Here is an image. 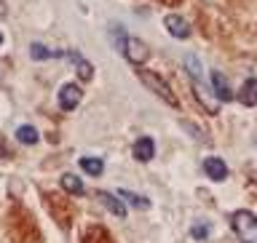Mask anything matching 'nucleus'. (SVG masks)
<instances>
[{
    "label": "nucleus",
    "mask_w": 257,
    "mask_h": 243,
    "mask_svg": "<svg viewBox=\"0 0 257 243\" xmlns=\"http://www.w3.org/2000/svg\"><path fill=\"white\" fill-rule=\"evenodd\" d=\"M230 227L241 238V243H257V216L246 208H238L230 216Z\"/></svg>",
    "instance_id": "obj_1"
},
{
    "label": "nucleus",
    "mask_w": 257,
    "mask_h": 243,
    "mask_svg": "<svg viewBox=\"0 0 257 243\" xmlns=\"http://www.w3.org/2000/svg\"><path fill=\"white\" fill-rule=\"evenodd\" d=\"M118 35V48H120V54L126 56L132 64H145L148 62V56H150V48H148V43L145 40H140V38H132V35H120V32H115Z\"/></svg>",
    "instance_id": "obj_2"
},
{
    "label": "nucleus",
    "mask_w": 257,
    "mask_h": 243,
    "mask_svg": "<svg viewBox=\"0 0 257 243\" xmlns=\"http://www.w3.org/2000/svg\"><path fill=\"white\" fill-rule=\"evenodd\" d=\"M140 78H142V83L150 88L156 96H161L166 104H172V107H177V96H174V91L169 88V83L166 80H161L156 72H148V70H140Z\"/></svg>",
    "instance_id": "obj_3"
},
{
    "label": "nucleus",
    "mask_w": 257,
    "mask_h": 243,
    "mask_svg": "<svg viewBox=\"0 0 257 243\" xmlns=\"http://www.w3.org/2000/svg\"><path fill=\"white\" fill-rule=\"evenodd\" d=\"M193 94H196V99L204 104V110L209 115H217V107H220V99L214 96V91H209L204 86V80L201 78H193Z\"/></svg>",
    "instance_id": "obj_4"
},
{
    "label": "nucleus",
    "mask_w": 257,
    "mask_h": 243,
    "mask_svg": "<svg viewBox=\"0 0 257 243\" xmlns=\"http://www.w3.org/2000/svg\"><path fill=\"white\" fill-rule=\"evenodd\" d=\"M80 96H83V91H80L78 83H64L59 88V107L62 110H75L80 104Z\"/></svg>",
    "instance_id": "obj_5"
},
{
    "label": "nucleus",
    "mask_w": 257,
    "mask_h": 243,
    "mask_svg": "<svg viewBox=\"0 0 257 243\" xmlns=\"http://www.w3.org/2000/svg\"><path fill=\"white\" fill-rule=\"evenodd\" d=\"M164 24H166V30H169V35H172V38H180V40L190 38V24L185 22L182 16H177V14H169Z\"/></svg>",
    "instance_id": "obj_6"
},
{
    "label": "nucleus",
    "mask_w": 257,
    "mask_h": 243,
    "mask_svg": "<svg viewBox=\"0 0 257 243\" xmlns=\"http://www.w3.org/2000/svg\"><path fill=\"white\" fill-rule=\"evenodd\" d=\"M134 158L137 160H142V163H148V160H153V155H156V142L150 139V136H140V139L134 142Z\"/></svg>",
    "instance_id": "obj_7"
},
{
    "label": "nucleus",
    "mask_w": 257,
    "mask_h": 243,
    "mask_svg": "<svg viewBox=\"0 0 257 243\" xmlns=\"http://www.w3.org/2000/svg\"><path fill=\"white\" fill-rule=\"evenodd\" d=\"M204 174L214 182H222L225 176H228V166H225L222 158H206L204 160Z\"/></svg>",
    "instance_id": "obj_8"
},
{
    "label": "nucleus",
    "mask_w": 257,
    "mask_h": 243,
    "mask_svg": "<svg viewBox=\"0 0 257 243\" xmlns=\"http://www.w3.org/2000/svg\"><path fill=\"white\" fill-rule=\"evenodd\" d=\"M212 91H214V96L220 102H233V91H230V86H228V80H225V75L222 72H212Z\"/></svg>",
    "instance_id": "obj_9"
},
{
    "label": "nucleus",
    "mask_w": 257,
    "mask_h": 243,
    "mask_svg": "<svg viewBox=\"0 0 257 243\" xmlns=\"http://www.w3.org/2000/svg\"><path fill=\"white\" fill-rule=\"evenodd\" d=\"M238 102L246 107H257V78H249L238 91Z\"/></svg>",
    "instance_id": "obj_10"
},
{
    "label": "nucleus",
    "mask_w": 257,
    "mask_h": 243,
    "mask_svg": "<svg viewBox=\"0 0 257 243\" xmlns=\"http://www.w3.org/2000/svg\"><path fill=\"white\" fill-rule=\"evenodd\" d=\"M96 198L102 200V206L107 208V211H112L115 216H126V206L120 203V200H118L115 195H112V192H99V195H96Z\"/></svg>",
    "instance_id": "obj_11"
},
{
    "label": "nucleus",
    "mask_w": 257,
    "mask_h": 243,
    "mask_svg": "<svg viewBox=\"0 0 257 243\" xmlns=\"http://www.w3.org/2000/svg\"><path fill=\"white\" fill-rule=\"evenodd\" d=\"M62 187L67 190V192H72V195H83V190H86L83 182H80L75 174H64L62 176Z\"/></svg>",
    "instance_id": "obj_12"
},
{
    "label": "nucleus",
    "mask_w": 257,
    "mask_h": 243,
    "mask_svg": "<svg viewBox=\"0 0 257 243\" xmlns=\"http://www.w3.org/2000/svg\"><path fill=\"white\" fill-rule=\"evenodd\" d=\"M16 139L22 144H38V128L35 126H19L16 128Z\"/></svg>",
    "instance_id": "obj_13"
},
{
    "label": "nucleus",
    "mask_w": 257,
    "mask_h": 243,
    "mask_svg": "<svg viewBox=\"0 0 257 243\" xmlns=\"http://www.w3.org/2000/svg\"><path fill=\"white\" fill-rule=\"evenodd\" d=\"M80 168H83L88 176H99L104 171V163L99 158H80Z\"/></svg>",
    "instance_id": "obj_14"
},
{
    "label": "nucleus",
    "mask_w": 257,
    "mask_h": 243,
    "mask_svg": "<svg viewBox=\"0 0 257 243\" xmlns=\"http://www.w3.org/2000/svg\"><path fill=\"white\" fill-rule=\"evenodd\" d=\"M30 56H32L35 62H43V59H54V56H64V54L48 51L46 46H40V43H32V46H30Z\"/></svg>",
    "instance_id": "obj_15"
},
{
    "label": "nucleus",
    "mask_w": 257,
    "mask_h": 243,
    "mask_svg": "<svg viewBox=\"0 0 257 243\" xmlns=\"http://www.w3.org/2000/svg\"><path fill=\"white\" fill-rule=\"evenodd\" d=\"M67 56H70V59L78 64V75L83 78V80H91V75H94V67H91V64H88V62H83L78 54H67Z\"/></svg>",
    "instance_id": "obj_16"
},
{
    "label": "nucleus",
    "mask_w": 257,
    "mask_h": 243,
    "mask_svg": "<svg viewBox=\"0 0 257 243\" xmlns=\"http://www.w3.org/2000/svg\"><path fill=\"white\" fill-rule=\"evenodd\" d=\"M190 235L196 238V240H206V238H209V222H206V219H198V222L190 227Z\"/></svg>",
    "instance_id": "obj_17"
},
{
    "label": "nucleus",
    "mask_w": 257,
    "mask_h": 243,
    "mask_svg": "<svg viewBox=\"0 0 257 243\" xmlns=\"http://www.w3.org/2000/svg\"><path fill=\"white\" fill-rule=\"evenodd\" d=\"M120 195H123V200H128V203H134L137 208H148V206H150V200H148V198H142V195H137V192L120 190Z\"/></svg>",
    "instance_id": "obj_18"
},
{
    "label": "nucleus",
    "mask_w": 257,
    "mask_h": 243,
    "mask_svg": "<svg viewBox=\"0 0 257 243\" xmlns=\"http://www.w3.org/2000/svg\"><path fill=\"white\" fill-rule=\"evenodd\" d=\"M0 46H3V35H0Z\"/></svg>",
    "instance_id": "obj_19"
}]
</instances>
